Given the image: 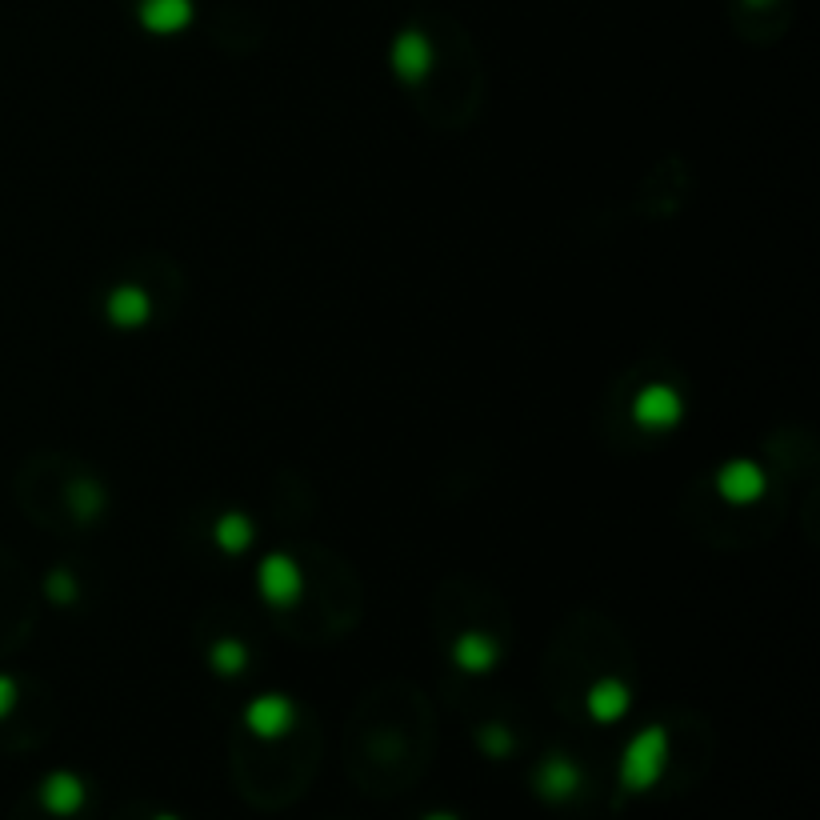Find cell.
Masks as SVG:
<instances>
[{"mask_svg":"<svg viewBox=\"0 0 820 820\" xmlns=\"http://www.w3.org/2000/svg\"><path fill=\"white\" fill-rule=\"evenodd\" d=\"M664 760H669V732L664 729H644L629 740V749L620 757V784L629 792H644L652 789L664 772Z\"/></svg>","mask_w":820,"mask_h":820,"instance_id":"1","label":"cell"},{"mask_svg":"<svg viewBox=\"0 0 820 820\" xmlns=\"http://www.w3.org/2000/svg\"><path fill=\"white\" fill-rule=\"evenodd\" d=\"M292 720H297V709H292L289 697H277V692H269V697H257L244 709V724H249L257 737L264 740H277L284 737V732L292 729Z\"/></svg>","mask_w":820,"mask_h":820,"instance_id":"2","label":"cell"},{"mask_svg":"<svg viewBox=\"0 0 820 820\" xmlns=\"http://www.w3.org/2000/svg\"><path fill=\"white\" fill-rule=\"evenodd\" d=\"M717 489L732 504H749V500H757L764 492V472L752 460H732V464H724L717 472Z\"/></svg>","mask_w":820,"mask_h":820,"instance_id":"3","label":"cell"},{"mask_svg":"<svg viewBox=\"0 0 820 820\" xmlns=\"http://www.w3.org/2000/svg\"><path fill=\"white\" fill-rule=\"evenodd\" d=\"M632 417L644 424V429H669L680 420V397L669 384H649L640 392L637 404H632Z\"/></svg>","mask_w":820,"mask_h":820,"instance_id":"4","label":"cell"},{"mask_svg":"<svg viewBox=\"0 0 820 820\" xmlns=\"http://www.w3.org/2000/svg\"><path fill=\"white\" fill-rule=\"evenodd\" d=\"M392 69L400 72L404 80H420L424 72L432 69V44L424 32L417 29H404L392 44Z\"/></svg>","mask_w":820,"mask_h":820,"instance_id":"5","label":"cell"},{"mask_svg":"<svg viewBox=\"0 0 820 820\" xmlns=\"http://www.w3.org/2000/svg\"><path fill=\"white\" fill-rule=\"evenodd\" d=\"M260 592L272 604H292L300 597V569L289 557H269L260 564Z\"/></svg>","mask_w":820,"mask_h":820,"instance_id":"6","label":"cell"},{"mask_svg":"<svg viewBox=\"0 0 820 820\" xmlns=\"http://www.w3.org/2000/svg\"><path fill=\"white\" fill-rule=\"evenodd\" d=\"M40 804L57 812V817H72L84 804V784L72 772H49L44 784H40Z\"/></svg>","mask_w":820,"mask_h":820,"instance_id":"7","label":"cell"},{"mask_svg":"<svg viewBox=\"0 0 820 820\" xmlns=\"http://www.w3.org/2000/svg\"><path fill=\"white\" fill-rule=\"evenodd\" d=\"M192 20V0H140V24L149 32H180Z\"/></svg>","mask_w":820,"mask_h":820,"instance_id":"8","label":"cell"},{"mask_svg":"<svg viewBox=\"0 0 820 820\" xmlns=\"http://www.w3.org/2000/svg\"><path fill=\"white\" fill-rule=\"evenodd\" d=\"M537 789L549 800H569L580 789V769L569 757H549L537 772Z\"/></svg>","mask_w":820,"mask_h":820,"instance_id":"9","label":"cell"},{"mask_svg":"<svg viewBox=\"0 0 820 820\" xmlns=\"http://www.w3.org/2000/svg\"><path fill=\"white\" fill-rule=\"evenodd\" d=\"M624 712H629V689H624L620 680H597L589 689V717L612 724V720H620Z\"/></svg>","mask_w":820,"mask_h":820,"instance_id":"10","label":"cell"},{"mask_svg":"<svg viewBox=\"0 0 820 820\" xmlns=\"http://www.w3.org/2000/svg\"><path fill=\"white\" fill-rule=\"evenodd\" d=\"M149 309H152L149 297H144L140 289H132V284L109 292V320H112V324H120V329L144 324V320H149Z\"/></svg>","mask_w":820,"mask_h":820,"instance_id":"11","label":"cell"},{"mask_svg":"<svg viewBox=\"0 0 820 820\" xmlns=\"http://www.w3.org/2000/svg\"><path fill=\"white\" fill-rule=\"evenodd\" d=\"M452 657H457V664L464 672H489L492 660H497V644H492L484 632H464V637L457 640Z\"/></svg>","mask_w":820,"mask_h":820,"instance_id":"12","label":"cell"},{"mask_svg":"<svg viewBox=\"0 0 820 820\" xmlns=\"http://www.w3.org/2000/svg\"><path fill=\"white\" fill-rule=\"evenodd\" d=\"M217 544L229 552H240L252 544V524L249 517H240V512H229V517L217 520Z\"/></svg>","mask_w":820,"mask_h":820,"instance_id":"13","label":"cell"},{"mask_svg":"<svg viewBox=\"0 0 820 820\" xmlns=\"http://www.w3.org/2000/svg\"><path fill=\"white\" fill-rule=\"evenodd\" d=\"M209 660H212V669L217 672L232 677V672H240L244 664H249V649H244L240 640H220V644H212Z\"/></svg>","mask_w":820,"mask_h":820,"instance_id":"14","label":"cell"},{"mask_svg":"<svg viewBox=\"0 0 820 820\" xmlns=\"http://www.w3.org/2000/svg\"><path fill=\"white\" fill-rule=\"evenodd\" d=\"M69 500H72V512H77V517H97L100 504H104V500H100V489L92 484V480H77L72 492H69Z\"/></svg>","mask_w":820,"mask_h":820,"instance_id":"15","label":"cell"},{"mask_svg":"<svg viewBox=\"0 0 820 820\" xmlns=\"http://www.w3.org/2000/svg\"><path fill=\"white\" fill-rule=\"evenodd\" d=\"M480 744H484V752H489V757H509V752H512V732L500 729V724H484V729H480Z\"/></svg>","mask_w":820,"mask_h":820,"instance_id":"16","label":"cell"},{"mask_svg":"<svg viewBox=\"0 0 820 820\" xmlns=\"http://www.w3.org/2000/svg\"><path fill=\"white\" fill-rule=\"evenodd\" d=\"M49 597L60 600V604H69L72 597H77V584H72V572L69 569H52L49 577Z\"/></svg>","mask_w":820,"mask_h":820,"instance_id":"17","label":"cell"},{"mask_svg":"<svg viewBox=\"0 0 820 820\" xmlns=\"http://www.w3.org/2000/svg\"><path fill=\"white\" fill-rule=\"evenodd\" d=\"M12 700H17V684L9 677H0V717L12 709Z\"/></svg>","mask_w":820,"mask_h":820,"instance_id":"18","label":"cell"},{"mask_svg":"<svg viewBox=\"0 0 820 820\" xmlns=\"http://www.w3.org/2000/svg\"><path fill=\"white\" fill-rule=\"evenodd\" d=\"M424 820H457V817H452V812H429Z\"/></svg>","mask_w":820,"mask_h":820,"instance_id":"19","label":"cell"},{"mask_svg":"<svg viewBox=\"0 0 820 820\" xmlns=\"http://www.w3.org/2000/svg\"><path fill=\"white\" fill-rule=\"evenodd\" d=\"M152 820H180V817H172V812H160V817H152Z\"/></svg>","mask_w":820,"mask_h":820,"instance_id":"20","label":"cell"}]
</instances>
